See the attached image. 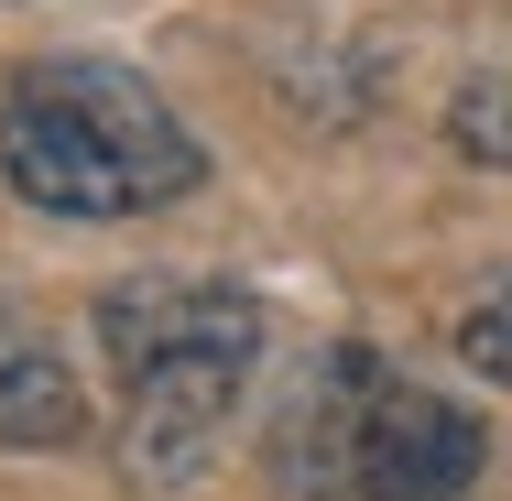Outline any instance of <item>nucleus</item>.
Wrapping results in <instances>:
<instances>
[{"instance_id":"3","label":"nucleus","mask_w":512,"mask_h":501,"mask_svg":"<svg viewBox=\"0 0 512 501\" xmlns=\"http://www.w3.org/2000/svg\"><path fill=\"white\" fill-rule=\"evenodd\" d=\"M99 349L120 371V458L131 480H197L229 403L262 371V295L218 273H131L99 295Z\"/></svg>"},{"instance_id":"1","label":"nucleus","mask_w":512,"mask_h":501,"mask_svg":"<svg viewBox=\"0 0 512 501\" xmlns=\"http://www.w3.org/2000/svg\"><path fill=\"white\" fill-rule=\"evenodd\" d=\"M0 175L44 218H153L207 186V142L142 66L44 55L0 99Z\"/></svg>"},{"instance_id":"5","label":"nucleus","mask_w":512,"mask_h":501,"mask_svg":"<svg viewBox=\"0 0 512 501\" xmlns=\"http://www.w3.org/2000/svg\"><path fill=\"white\" fill-rule=\"evenodd\" d=\"M458 360H469L480 382H502V393H512V273L469 305V316H458Z\"/></svg>"},{"instance_id":"6","label":"nucleus","mask_w":512,"mask_h":501,"mask_svg":"<svg viewBox=\"0 0 512 501\" xmlns=\"http://www.w3.org/2000/svg\"><path fill=\"white\" fill-rule=\"evenodd\" d=\"M458 142H469V153H491V164H512V77H491V88H469V99H458Z\"/></svg>"},{"instance_id":"4","label":"nucleus","mask_w":512,"mask_h":501,"mask_svg":"<svg viewBox=\"0 0 512 501\" xmlns=\"http://www.w3.org/2000/svg\"><path fill=\"white\" fill-rule=\"evenodd\" d=\"M77 436H88L77 371L55 360V338L22 305H0V447H77Z\"/></svg>"},{"instance_id":"2","label":"nucleus","mask_w":512,"mask_h":501,"mask_svg":"<svg viewBox=\"0 0 512 501\" xmlns=\"http://www.w3.org/2000/svg\"><path fill=\"white\" fill-rule=\"evenodd\" d=\"M491 425L382 349H316L273 403V480L306 501H458Z\"/></svg>"}]
</instances>
